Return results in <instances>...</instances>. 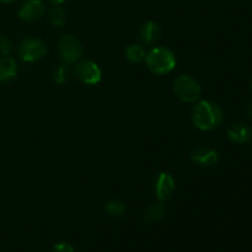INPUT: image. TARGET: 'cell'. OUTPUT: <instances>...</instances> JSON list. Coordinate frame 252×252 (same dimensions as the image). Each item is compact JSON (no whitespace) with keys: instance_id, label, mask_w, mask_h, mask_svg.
I'll return each instance as SVG.
<instances>
[{"instance_id":"13","label":"cell","mask_w":252,"mask_h":252,"mask_svg":"<svg viewBox=\"0 0 252 252\" xmlns=\"http://www.w3.org/2000/svg\"><path fill=\"white\" fill-rule=\"evenodd\" d=\"M165 214H166V207L165 204H153L149 208L145 211L144 219L148 223H159L164 219Z\"/></svg>"},{"instance_id":"17","label":"cell","mask_w":252,"mask_h":252,"mask_svg":"<svg viewBox=\"0 0 252 252\" xmlns=\"http://www.w3.org/2000/svg\"><path fill=\"white\" fill-rule=\"evenodd\" d=\"M106 211L112 217H120L125 213L126 207L121 201H110L106 204Z\"/></svg>"},{"instance_id":"2","label":"cell","mask_w":252,"mask_h":252,"mask_svg":"<svg viewBox=\"0 0 252 252\" xmlns=\"http://www.w3.org/2000/svg\"><path fill=\"white\" fill-rule=\"evenodd\" d=\"M144 59L148 68L158 75L171 73L176 66L175 54L165 47H155L145 54Z\"/></svg>"},{"instance_id":"4","label":"cell","mask_w":252,"mask_h":252,"mask_svg":"<svg viewBox=\"0 0 252 252\" xmlns=\"http://www.w3.org/2000/svg\"><path fill=\"white\" fill-rule=\"evenodd\" d=\"M58 52L63 63L66 65H70V64L76 63L80 59L81 54H83V47L75 37L65 34L59 39Z\"/></svg>"},{"instance_id":"1","label":"cell","mask_w":252,"mask_h":252,"mask_svg":"<svg viewBox=\"0 0 252 252\" xmlns=\"http://www.w3.org/2000/svg\"><path fill=\"white\" fill-rule=\"evenodd\" d=\"M192 121L198 129L211 130L218 127L223 121V111L217 103L211 101H201L192 112Z\"/></svg>"},{"instance_id":"7","label":"cell","mask_w":252,"mask_h":252,"mask_svg":"<svg viewBox=\"0 0 252 252\" xmlns=\"http://www.w3.org/2000/svg\"><path fill=\"white\" fill-rule=\"evenodd\" d=\"M175 191V180L167 172H160L154 182V193L159 201H166Z\"/></svg>"},{"instance_id":"15","label":"cell","mask_w":252,"mask_h":252,"mask_svg":"<svg viewBox=\"0 0 252 252\" xmlns=\"http://www.w3.org/2000/svg\"><path fill=\"white\" fill-rule=\"evenodd\" d=\"M49 21L53 26H62L65 21V17H66V12L63 7L61 6H54L49 10Z\"/></svg>"},{"instance_id":"10","label":"cell","mask_w":252,"mask_h":252,"mask_svg":"<svg viewBox=\"0 0 252 252\" xmlns=\"http://www.w3.org/2000/svg\"><path fill=\"white\" fill-rule=\"evenodd\" d=\"M161 37V29L154 21H148L140 29V38L145 44H154Z\"/></svg>"},{"instance_id":"3","label":"cell","mask_w":252,"mask_h":252,"mask_svg":"<svg viewBox=\"0 0 252 252\" xmlns=\"http://www.w3.org/2000/svg\"><path fill=\"white\" fill-rule=\"evenodd\" d=\"M201 85L189 75H180L174 81V93L184 102H194L201 96Z\"/></svg>"},{"instance_id":"19","label":"cell","mask_w":252,"mask_h":252,"mask_svg":"<svg viewBox=\"0 0 252 252\" xmlns=\"http://www.w3.org/2000/svg\"><path fill=\"white\" fill-rule=\"evenodd\" d=\"M52 252H75V251H74V248L70 245V244L59 243L54 246L53 251Z\"/></svg>"},{"instance_id":"16","label":"cell","mask_w":252,"mask_h":252,"mask_svg":"<svg viewBox=\"0 0 252 252\" xmlns=\"http://www.w3.org/2000/svg\"><path fill=\"white\" fill-rule=\"evenodd\" d=\"M69 76H70V70H69V66L64 63L59 68H57V70L53 74L54 81L59 85L66 83L69 80Z\"/></svg>"},{"instance_id":"8","label":"cell","mask_w":252,"mask_h":252,"mask_svg":"<svg viewBox=\"0 0 252 252\" xmlns=\"http://www.w3.org/2000/svg\"><path fill=\"white\" fill-rule=\"evenodd\" d=\"M46 12V6L41 0H29L20 9L19 15L25 21H34L41 19Z\"/></svg>"},{"instance_id":"9","label":"cell","mask_w":252,"mask_h":252,"mask_svg":"<svg viewBox=\"0 0 252 252\" xmlns=\"http://www.w3.org/2000/svg\"><path fill=\"white\" fill-rule=\"evenodd\" d=\"M191 160L199 166L212 167L218 162L219 155L216 150L209 148H197L193 150L191 155Z\"/></svg>"},{"instance_id":"5","label":"cell","mask_w":252,"mask_h":252,"mask_svg":"<svg viewBox=\"0 0 252 252\" xmlns=\"http://www.w3.org/2000/svg\"><path fill=\"white\" fill-rule=\"evenodd\" d=\"M47 54V47L37 38H26L20 43L19 56L24 62H36Z\"/></svg>"},{"instance_id":"11","label":"cell","mask_w":252,"mask_h":252,"mask_svg":"<svg viewBox=\"0 0 252 252\" xmlns=\"http://www.w3.org/2000/svg\"><path fill=\"white\" fill-rule=\"evenodd\" d=\"M228 137L230 138V140L239 143V144H241V143H248L250 142L252 138V130L246 125L236 123V125H233L228 129Z\"/></svg>"},{"instance_id":"6","label":"cell","mask_w":252,"mask_h":252,"mask_svg":"<svg viewBox=\"0 0 252 252\" xmlns=\"http://www.w3.org/2000/svg\"><path fill=\"white\" fill-rule=\"evenodd\" d=\"M76 78L84 84L88 85H95L101 80V70L96 63L91 61H83L76 64L74 70Z\"/></svg>"},{"instance_id":"18","label":"cell","mask_w":252,"mask_h":252,"mask_svg":"<svg viewBox=\"0 0 252 252\" xmlns=\"http://www.w3.org/2000/svg\"><path fill=\"white\" fill-rule=\"evenodd\" d=\"M11 48H12L11 42H10L7 38H5V37L0 36V54H2V56H7V54L10 53V51H11Z\"/></svg>"},{"instance_id":"14","label":"cell","mask_w":252,"mask_h":252,"mask_svg":"<svg viewBox=\"0 0 252 252\" xmlns=\"http://www.w3.org/2000/svg\"><path fill=\"white\" fill-rule=\"evenodd\" d=\"M126 58L132 63H139L145 58V49L140 44H130L126 48Z\"/></svg>"},{"instance_id":"21","label":"cell","mask_w":252,"mask_h":252,"mask_svg":"<svg viewBox=\"0 0 252 252\" xmlns=\"http://www.w3.org/2000/svg\"><path fill=\"white\" fill-rule=\"evenodd\" d=\"M1 1H4V2H11V1H15V0H1Z\"/></svg>"},{"instance_id":"20","label":"cell","mask_w":252,"mask_h":252,"mask_svg":"<svg viewBox=\"0 0 252 252\" xmlns=\"http://www.w3.org/2000/svg\"><path fill=\"white\" fill-rule=\"evenodd\" d=\"M48 1H51L52 4H54V5H59V4H62L63 1H65V0H48Z\"/></svg>"},{"instance_id":"12","label":"cell","mask_w":252,"mask_h":252,"mask_svg":"<svg viewBox=\"0 0 252 252\" xmlns=\"http://www.w3.org/2000/svg\"><path fill=\"white\" fill-rule=\"evenodd\" d=\"M17 73L16 62L10 57H2L0 59V83H6L15 78Z\"/></svg>"}]
</instances>
